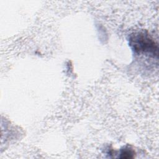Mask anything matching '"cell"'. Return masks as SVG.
<instances>
[{"instance_id": "obj_1", "label": "cell", "mask_w": 159, "mask_h": 159, "mask_svg": "<svg viewBox=\"0 0 159 159\" xmlns=\"http://www.w3.org/2000/svg\"><path fill=\"white\" fill-rule=\"evenodd\" d=\"M130 45L135 52L145 54L153 57L158 55V43L155 39L145 31H140L130 35Z\"/></svg>"}, {"instance_id": "obj_2", "label": "cell", "mask_w": 159, "mask_h": 159, "mask_svg": "<svg viewBox=\"0 0 159 159\" xmlns=\"http://www.w3.org/2000/svg\"><path fill=\"white\" fill-rule=\"evenodd\" d=\"M135 152L129 147H125L120 152V158H132L134 157Z\"/></svg>"}]
</instances>
